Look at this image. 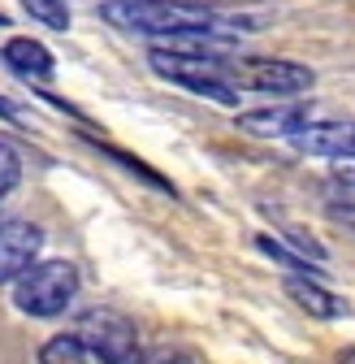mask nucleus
<instances>
[{"instance_id": "nucleus-17", "label": "nucleus", "mask_w": 355, "mask_h": 364, "mask_svg": "<svg viewBox=\"0 0 355 364\" xmlns=\"http://www.w3.org/2000/svg\"><path fill=\"white\" fill-rule=\"evenodd\" d=\"M0 26H9V18H5V14H0Z\"/></svg>"}, {"instance_id": "nucleus-9", "label": "nucleus", "mask_w": 355, "mask_h": 364, "mask_svg": "<svg viewBox=\"0 0 355 364\" xmlns=\"http://www.w3.org/2000/svg\"><path fill=\"white\" fill-rule=\"evenodd\" d=\"M82 139L92 144V148H96L100 156L117 161V165H121L126 173H135V178H143V182H148V187H156V191H169V196H173V182H169V178H160V173H156L152 165H143L139 156H130V152H121V148H113V144H100V139H92V134H82Z\"/></svg>"}, {"instance_id": "nucleus-2", "label": "nucleus", "mask_w": 355, "mask_h": 364, "mask_svg": "<svg viewBox=\"0 0 355 364\" xmlns=\"http://www.w3.org/2000/svg\"><path fill=\"white\" fill-rule=\"evenodd\" d=\"M74 334L82 338L87 355H96L100 364H139V330L117 308H87Z\"/></svg>"}, {"instance_id": "nucleus-12", "label": "nucleus", "mask_w": 355, "mask_h": 364, "mask_svg": "<svg viewBox=\"0 0 355 364\" xmlns=\"http://www.w3.org/2000/svg\"><path fill=\"white\" fill-rule=\"evenodd\" d=\"M26 9V18H35L39 26L48 31H70V5L65 0H18Z\"/></svg>"}, {"instance_id": "nucleus-14", "label": "nucleus", "mask_w": 355, "mask_h": 364, "mask_svg": "<svg viewBox=\"0 0 355 364\" xmlns=\"http://www.w3.org/2000/svg\"><path fill=\"white\" fill-rule=\"evenodd\" d=\"M139 364H191V355L187 351H156V355H139Z\"/></svg>"}, {"instance_id": "nucleus-15", "label": "nucleus", "mask_w": 355, "mask_h": 364, "mask_svg": "<svg viewBox=\"0 0 355 364\" xmlns=\"http://www.w3.org/2000/svg\"><path fill=\"white\" fill-rule=\"evenodd\" d=\"M334 178L342 182V187H351V191H355V156H342V161L334 165Z\"/></svg>"}, {"instance_id": "nucleus-4", "label": "nucleus", "mask_w": 355, "mask_h": 364, "mask_svg": "<svg viewBox=\"0 0 355 364\" xmlns=\"http://www.w3.org/2000/svg\"><path fill=\"white\" fill-rule=\"evenodd\" d=\"M39 247H43V230L35 221H0V287L13 282L22 269H31L39 260Z\"/></svg>"}, {"instance_id": "nucleus-3", "label": "nucleus", "mask_w": 355, "mask_h": 364, "mask_svg": "<svg viewBox=\"0 0 355 364\" xmlns=\"http://www.w3.org/2000/svg\"><path fill=\"white\" fill-rule=\"evenodd\" d=\"M230 78L234 87H247V91H260V96H299L317 82V74L299 65V61H286V57H247V61H230Z\"/></svg>"}, {"instance_id": "nucleus-11", "label": "nucleus", "mask_w": 355, "mask_h": 364, "mask_svg": "<svg viewBox=\"0 0 355 364\" xmlns=\"http://www.w3.org/2000/svg\"><path fill=\"white\" fill-rule=\"evenodd\" d=\"M39 364H87V347L78 334H53L39 347Z\"/></svg>"}, {"instance_id": "nucleus-16", "label": "nucleus", "mask_w": 355, "mask_h": 364, "mask_svg": "<svg viewBox=\"0 0 355 364\" xmlns=\"http://www.w3.org/2000/svg\"><path fill=\"white\" fill-rule=\"evenodd\" d=\"M0 117H9V122H18V117H22V113H18V109H13V105H9V100H0Z\"/></svg>"}, {"instance_id": "nucleus-10", "label": "nucleus", "mask_w": 355, "mask_h": 364, "mask_svg": "<svg viewBox=\"0 0 355 364\" xmlns=\"http://www.w3.org/2000/svg\"><path fill=\"white\" fill-rule=\"evenodd\" d=\"M256 247L269 256L273 264H282V269H290V273H303V278H321V264L317 260H307L303 252H295V247H286V243H278V239H269V235H256Z\"/></svg>"}, {"instance_id": "nucleus-7", "label": "nucleus", "mask_w": 355, "mask_h": 364, "mask_svg": "<svg viewBox=\"0 0 355 364\" xmlns=\"http://www.w3.org/2000/svg\"><path fill=\"white\" fill-rule=\"evenodd\" d=\"M0 61H5L18 78H53V70H57V61H53V53L43 48L39 39H31V35H13V39H5V48H0Z\"/></svg>"}, {"instance_id": "nucleus-5", "label": "nucleus", "mask_w": 355, "mask_h": 364, "mask_svg": "<svg viewBox=\"0 0 355 364\" xmlns=\"http://www.w3.org/2000/svg\"><path fill=\"white\" fill-rule=\"evenodd\" d=\"M290 144L307 156H355V122H307L299 134H290Z\"/></svg>"}, {"instance_id": "nucleus-6", "label": "nucleus", "mask_w": 355, "mask_h": 364, "mask_svg": "<svg viewBox=\"0 0 355 364\" xmlns=\"http://www.w3.org/2000/svg\"><path fill=\"white\" fill-rule=\"evenodd\" d=\"M307 122H312V109L307 105H273V109L239 113V130L260 134V139H290V134H299Z\"/></svg>"}, {"instance_id": "nucleus-13", "label": "nucleus", "mask_w": 355, "mask_h": 364, "mask_svg": "<svg viewBox=\"0 0 355 364\" xmlns=\"http://www.w3.org/2000/svg\"><path fill=\"white\" fill-rule=\"evenodd\" d=\"M18 182H22V156L9 139H0V200H5Z\"/></svg>"}, {"instance_id": "nucleus-1", "label": "nucleus", "mask_w": 355, "mask_h": 364, "mask_svg": "<svg viewBox=\"0 0 355 364\" xmlns=\"http://www.w3.org/2000/svg\"><path fill=\"white\" fill-rule=\"evenodd\" d=\"M13 287V308L26 312V316H61L74 295H78V269L70 260H35L31 269H22L18 278L9 282Z\"/></svg>"}, {"instance_id": "nucleus-8", "label": "nucleus", "mask_w": 355, "mask_h": 364, "mask_svg": "<svg viewBox=\"0 0 355 364\" xmlns=\"http://www.w3.org/2000/svg\"><path fill=\"white\" fill-rule=\"evenodd\" d=\"M286 295H290L303 312L321 316V321H334V316L346 312V304H342L334 291H325L321 278H303V273H290V278H286Z\"/></svg>"}]
</instances>
